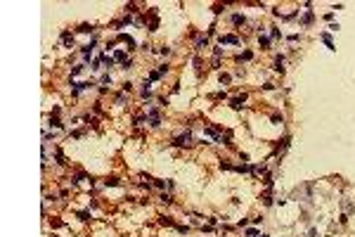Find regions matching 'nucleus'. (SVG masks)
I'll return each mask as SVG.
<instances>
[{
    "mask_svg": "<svg viewBox=\"0 0 355 237\" xmlns=\"http://www.w3.org/2000/svg\"><path fill=\"white\" fill-rule=\"evenodd\" d=\"M173 145H178V147H187V145H192V133H189V130H185L183 135H178L175 140H173Z\"/></svg>",
    "mask_w": 355,
    "mask_h": 237,
    "instance_id": "1",
    "label": "nucleus"
},
{
    "mask_svg": "<svg viewBox=\"0 0 355 237\" xmlns=\"http://www.w3.org/2000/svg\"><path fill=\"white\" fill-rule=\"evenodd\" d=\"M206 43H208V40H206V36H204V38H197V48H206Z\"/></svg>",
    "mask_w": 355,
    "mask_h": 237,
    "instance_id": "19",
    "label": "nucleus"
},
{
    "mask_svg": "<svg viewBox=\"0 0 355 237\" xmlns=\"http://www.w3.org/2000/svg\"><path fill=\"white\" fill-rule=\"evenodd\" d=\"M54 159H57V164H66V161H64V154H62L59 150L54 152Z\"/></svg>",
    "mask_w": 355,
    "mask_h": 237,
    "instance_id": "18",
    "label": "nucleus"
},
{
    "mask_svg": "<svg viewBox=\"0 0 355 237\" xmlns=\"http://www.w3.org/2000/svg\"><path fill=\"white\" fill-rule=\"evenodd\" d=\"M83 69H85V64H78V66H74V69H71V78H74V76H78Z\"/></svg>",
    "mask_w": 355,
    "mask_h": 237,
    "instance_id": "15",
    "label": "nucleus"
},
{
    "mask_svg": "<svg viewBox=\"0 0 355 237\" xmlns=\"http://www.w3.org/2000/svg\"><path fill=\"white\" fill-rule=\"evenodd\" d=\"M322 40L327 43V48H329V50H334V43H332V38H329V33H322Z\"/></svg>",
    "mask_w": 355,
    "mask_h": 237,
    "instance_id": "16",
    "label": "nucleus"
},
{
    "mask_svg": "<svg viewBox=\"0 0 355 237\" xmlns=\"http://www.w3.org/2000/svg\"><path fill=\"white\" fill-rule=\"evenodd\" d=\"M104 185H107V187H109V185H118V180H116V178H107V180H104Z\"/></svg>",
    "mask_w": 355,
    "mask_h": 237,
    "instance_id": "23",
    "label": "nucleus"
},
{
    "mask_svg": "<svg viewBox=\"0 0 355 237\" xmlns=\"http://www.w3.org/2000/svg\"><path fill=\"white\" fill-rule=\"evenodd\" d=\"M76 31H78V33H90V31H92V26H90V24H81V26L76 29Z\"/></svg>",
    "mask_w": 355,
    "mask_h": 237,
    "instance_id": "13",
    "label": "nucleus"
},
{
    "mask_svg": "<svg viewBox=\"0 0 355 237\" xmlns=\"http://www.w3.org/2000/svg\"><path fill=\"white\" fill-rule=\"evenodd\" d=\"M258 40H260V45H263V48H268V45H270V38H265V36H260Z\"/></svg>",
    "mask_w": 355,
    "mask_h": 237,
    "instance_id": "22",
    "label": "nucleus"
},
{
    "mask_svg": "<svg viewBox=\"0 0 355 237\" xmlns=\"http://www.w3.org/2000/svg\"><path fill=\"white\" fill-rule=\"evenodd\" d=\"M62 45L64 48H74V36L69 31H62Z\"/></svg>",
    "mask_w": 355,
    "mask_h": 237,
    "instance_id": "4",
    "label": "nucleus"
},
{
    "mask_svg": "<svg viewBox=\"0 0 355 237\" xmlns=\"http://www.w3.org/2000/svg\"><path fill=\"white\" fill-rule=\"evenodd\" d=\"M232 22H234L237 26H239V24H244L246 19H244V14H232Z\"/></svg>",
    "mask_w": 355,
    "mask_h": 237,
    "instance_id": "14",
    "label": "nucleus"
},
{
    "mask_svg": "<svg viewBox=\"0 0 355 237\" xmlns=\"http://www.w3.org/2000/svg\"><path fill=\"white\" fill-rule=\"evenodd\" d=\"M310 22H312V12H306V14H303V19H301V24H303V26H308Z\"/></svg>",
    "mask_w": 355,
    "mask_h": 237,
    "instance_id": "12",
    "label": "nucleus"
},
{
    "mask_svg": "<svg viewBox=\"0 0 355 237\" xmlns=\"http://www.w3.org/2000/svg\"><path fill=\"white\" fill-rule=\"evenodd\" d=\"M154 185H156L159 190H163V187H166V180H154Z\"/></svg>",
    "mask_w": 355,
    "mask_h": 237,
    "instance_id": "25",
    "label": "nucleus"
},
{
    "mask_svg": "<svg viewBox=\"0 0 355 237\" xmlns=\"http://www.w3.org/2000/svg\"><path fill=\"white\" fill-rule=\"evenodd\" d=\"M218 40H220V45H225V43H230V45H239V38H237V36H220Z\"/></svg>",
    "mask_w": 355,
    "mask_h": 237,
    "instance_id": "5",
    "label": "nucleus"
},
{
    "mask_svg": "<svg viewBox=\"0 0 355 237\" xmlns=\"http://www.w3.org/2000/svg\"><path fill=\"white\" fill-rule=\"evenodd\" d=\"M220 83H230V76H227V74H220Z\"/></svg>",
    "mask_w": 355,
    "mask_h": 237,
    "instance_id": "28",
    "label": "nucleus"
},
{
    "mask_svg": "<svg viewBox=\"0 0 355 237\" xmlns=\"http://www.w3.org/2000/svg\"><path fill=\"white\" fill-rule=\"evenodd\" d=\"M95 83H90V81H81V83H74V90H71V95L74 97H78L83 90H88V88H92Z\"/></svg>",
    "mask_w": 355,
    "mask_h": 237,
    "instance_id": "3",
    "label": "nucleus"
},
{
    "mask_svg": "<svg viewBox=\"0 0 355 237\" xmlns=\"http://www.w3.org/2000/svg\"><path fill=\"white\" fill-rule=\"evenodd\" d=\"M102 83H104V86H107V83H111V76L104 74V76H102Z\"/></svg>",
    "mask_w": 355,
    "mask_h": 237,
    "instance_id": "27",
    "label": "nucleus"
},
{
    "mask_svg": "<svg viewBox=\"0 0 355 237\" xmlns=\"http://www.w3.org/2000/svg\"><path fill=\"white\" fill-rule=\"evenodd\" d=\"M118 40H123V43H128V50H135V40L128 36V33H118Z\"/></svg>",
    "mask_w": 355,
    "mask_h": 237,
    "instance_id": "6",
    "label": "nucleus"
},
{
    "mask_svg": "<svg viewBox=\"0 0 355 237\" xmlns=\"http://www.w3.org/2000/svg\"><path fill=\"white\" fill-rule=\"evenodd\" d=\"M78 218H81V221H88V218H90V213H85V211H81V213H78Z\"/></svg>",
    "mask_w": 355,
    "mask_h": 237,
    "instance_id": "26",
    "label": "nucleus"
},
{
    "mask_svg": "<svg viewBox=\"0 0 355 237\" xmlns=\"http://www.w3.org/2000/svg\"><path fill=\"white\" fill-rule=\"evenodd\" d=\"M100 59H102V66H107V69H109V66H114V62H116L114 57H107V55H102Z\"/></svg>",
    "mask_w": 355,
    "mask_h": 237,
    "instance_id": "9",
    "label": "nucleus"
},
{
    "mask_svg": "<svg viewBox=\"0 0 355 237\" xmlns=\"http://www.w3.org/2000/svg\"><path fill=\"white\" fill-rule=\"evenodd\" d=\"M275 71H284V55H277V57H275Z\"/></svg>",
    "mask_w": 355,
    "mask_h": 237,
    "instance_id": "7",
    "label": "nucleus"
},
{
    "mask_svg": "<svg viewBox=\"0 0 355 237\" xmlns=\"http://www.w3.org/2000/svg\"><path fill=\"white\" fill-rule=\"evenodd\" d=\"M253 57V55L251 52H249V50H246V52H242V55H239V57H237V59H239V62H242V59H244V62H249V59H251Z\"/></svg>",
    "mask_w": 355,
    "mask_h": 237,
    "instance_id": "17",
    "label": "nucleus"
},
{
    "mask_svg": "<svg viewBox=\"0 0 355 237\" xmlns=\"http://www.w3.org/2000/svg\"><path fill=\"white\" fill-rule=\"evenodd\" d=\"M246 237H258V230H253V228H249V230H246Z\"/></svg>",
    "mask_w": 355,
    "mask_h": 237,
    "instance_id": "24",
    "label": "nucleus"
},
{
    "mask_svg": "<svg viewBox=\"0 0 355 237\" xmlns=\"http://www.w3.org/2000/svg\"><path fill=\"white\" fill-rule=\"evenodd\" d=\"M244 100H246V95H242V97H234V100H232V102H230V107H232V109H242Z\"/></svg>",
    "mask_w": 355,
    "mask_h": 237,
    "instance_id": "8",
    "label": "nucleus"
},
{
    "mask_svg": "<svg viewBox=\"0 0 355 237\" xmlns=\"http://www.w3.org/2000/svg\"><path fill=\"white\" fill-rule=\"evenodd\" d=\"M159 78H161V74H159V71H152V74H149V81H159Z\"/></svg>",
    "mask_w": 355,
    "mask_h": 237,
    "instance_id": "20",
    "label": "nucleus"
},
{
    "mask_svg": "<svg viewBox=\"0 0 355 237\" xmlns=\"http://www.w3.org/2000/svg\"><path fill=\"white\" fill-rule=\"evenodd\" d=\"M50 126H54V128H62L64 124H62V121H59L57 116H52V114H50Z\"/></svg>",
    "mask_w": 355,
    "mask_h": 237,
    "instance_id": "11",
    "label": "nucleus"
},
{
    "mask_svg": "<svg viewBox=\"0 0 355 237\" xmlns=\"http://www.w3.org/2000/svg\"><path fill=\"white\" fill-rule=\"evenodd\" d=\"M260 237H268V235H260Z\"/></svg>",
    "mask_w": 355,
    "mask_h": 237,
    "instance_id": "29",
    "label": "nucleus"
},
{
    "mask_svg": "<svg viewBox=\"0 0 355 237\" xmlns=\"http://www.w3.org/2000/svg\"><path fill=\"white\" fill-rule=\"evenodd\" d=\"M114 59H116V62H128V57H126L123 50H116V52H114Z\"/></svg>",
    "mask_w": 355,
    "mask_h": 237,
    "instance_id": "10",
    "label": "nucleus"
},
{
    "mask_svg": "<svg viewBox=\"0 0 355 237\" xmlns=\"http://www.w3.org/2000/svg\"><path fill=\"white\" fill-rule=\"evenodd\" d=\"M147 118H149V126H152V128H159V126H161V116H159V112H156L154 107H149Z\"/></svg>",
    "mask_w": 355,
    "mask_h": 237,
    "instance_id": "2",
    "label": "nucleus"
},
{
    "mask_svg": "<svg viewBox=\"0 0 355 237\" xmlns=\"http://www.w3.org/2000/svg\"><path fill=\"white\" fill-rule=\"evenodd\" d=\"M161 202H163V204H171V202H173V199H171V194L163 192V194H161Z\"/></svg>",
    "mask_w": 355,
    "mask_h": 237,
    "instance_id": "21",
    "label": "nucleus"
}]
</instances>
